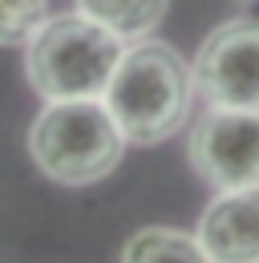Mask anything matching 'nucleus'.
I'll list each match as a JSON object with an SVG mask.
<instances>
[{
	"mask_svg": "<svg viewBox=\"0 0 259 263\" xmlns=\"http://www.w3.org/2000/svg\"><path fill=\"white\" fill-rule=\"evenodd\" d=\"M191 65L166 41H154V36L126 45L122 61L101 93L114 122L126 134V142L134 146H154L174 130H182V122L191 118Z\"/></svg>",
	"mask_w": 259,
	"mask_h": 263,
	"instance_id": "nucleus-1",
	"label": "nucleus"
},
{
	"mask_svg": "<svg viewBox=\"0 0 259 263\" xmlns=\"http://www.w3.org/2000/svg\"><path fill=\"white\" fill-rule=\"evenodd\" d=\"M29 154L45 178L61 186H89L122 162L126 134L101 98L45 101L29 126Z\"/></svg>",
	"mask_w": 259,
	"mask_h": 263,
	"instance_id": "nucleus-2",
	"label": "nucleus"
},
{
	"mask_svg": "<svg viewBox=\"0 0 259 263\" xmlns=\"http://www.w3.org/2000/svg\"><path fill=\"white\" fill-rule=\"evenodd\" d=\"M122 53L126 41L81 12L49 16L45 29L25 45V77L45 101L101 98Z\"/></svg>",
	"mask_w": 259,
	"mask_h": 263,
	"instance_id": "nucleus-3",
	"label": "nucleus"
},
{
	"mask_svg": "<svg viewBox=\"0 0 259 263\" xmlns=\"http://www.w3.org/2000/svg\"><path fill=\"white\" fill-rule=\"evenodd\" d=\"M191 77L207 105L259 114V21L243 16L219 25L202 41Z\"/></svg>",
	"mask_w": 259,
	"mask_h": 263,
	"instance_id": "nucleus-4",
	"label": "nucleus"
},
{
	"mask_svg": "<svg viewBox=\"0 0 259 263\" xmlns=\"http://www.w3.org/2000/svg\"><path fill=\"white\" fill-rule=\"evenodd\" d=\"M191 166L215 191L259 186V114L211 105L191 130Z\"/></svg>",
	"mask_w": 259,
	"mask_h": 263,
	"instance_id": "nucleus-5",
	"label": "nucleus"
},
{
	"mask_svg": "<svg viewBox=\"0 0 259 263\" xmlns=\"http://www.w3.org/2000/svg\"><path fill=\"white\" fill-rule=\"evenodd\" d=\"M194 239L215 263H259V186L219 191L202 211Z\"/></svg>",
	"mask_w": 259,
	"mask_h": 263,
	"instance_id": "nucleus-6",
	"label": "nucleus"
},
{
	"mask_svg": "<svg viewBox=\"0 0 259 263\" xmlns=\"http://www.w3.org/2000/svg\"><path fill=\"white\" fill-rule=\"evenodd\" d=\"M170 0H77V12L97 21L101 29H109L114 36H122L126 45L150 36L166 16Z\"/></svg>",
	"mask_w": 259,
	"mask_h": 263,
	"instance_id": "nucleus-7",
	"label": "nucleus"
},
{
	"mask_svg": "<svg viewBox=\"0 0 259 263\" xmlns=\"http://www.w3.org/2000/svg\"><path fill=\"white\" fill-rule=\"evenodd\" d=\"M122 263H215L202 243L174 227H142L122 247Z\"/></svg>",
	"mask_w": 259,
	"mask_h": 263,
	"instance_id": "nucleus-8",
	"label": "nucleus"
},
{
	"mask_svg": "<svg viewBox=\"0 0 259 263\" xmlns=\"http://www.w3.org/2000/svg\"><path fill=\"white\" fill-rule=\"evenodd\" d=\"M53 16V0H0V49H25Z\"/></svg>",
	"mask_w": 259,
	"mask_h": 263,
	"instance_id": "nucleus-9",
	"label": "nucleus"
}]
</instances>
